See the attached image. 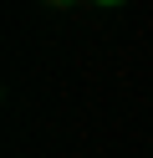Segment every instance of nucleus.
<instances>
[{
  "mask_svg": "<svg viewBox=\"0 0 153 158\" xmlns=\"http://www.w3.org/2000/svg\"><path fill=\"white\" fill-rule=\"evenodd\" d=\"M51 5H71V0H51Z\"/></svg>",
  "mask_w": 153,
  "mask_h": 158,
  "instance_id": "obj_2",
  "label": "nucleus"
},
{
  "mask_svg": "<svg viewBox=\"0 0 153 158\" xmlns=\"http://www.w3.org/2000/svg\"><path fill=\"white\" fill-rule=\"evenodd\" d=\"M97 5H122V0H97Z\"/></svg>",
  "mask_w": 153,
  "mask_h": 158,
  "instance_id": "obj_1",
  "label": "nucleus"
}]
</instances>
